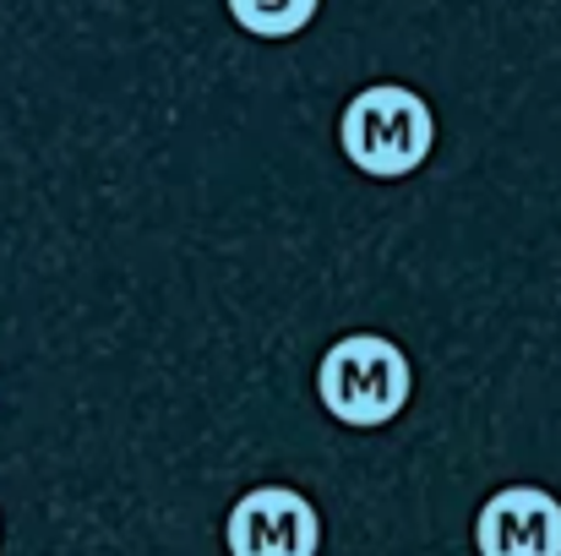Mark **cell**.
Returning a JSON list of instances; mask_svg holds the SVG:
<instances>
[{"mask_svg": "<svg viewBox=\"0 0 561 556\" xmlns=\"http://www.w3.org/2000/svg\"><path fill=\"white\" fill-rule=\"evenodd\" d=\"M339 148L344 159L371 181H403L414 175L436 148V115L431 104L403 82H371L360 88L339 115Z\"/></svg>", "mask_w": 561, "mask_h": 556, "instance_id": "cell-1", "label": "cell"}, {"mask_svg": "<svg viewBox=\"0 0 561 556\" xmlns=\"http://www.w3.org/2000/svg\"><path fill=\"white\" fill-rule=\"evenodd\" d=\"M409 393H414L409 355L381 333H344L317 361V398L339 425H355V431L387 425L403 415Z\"/></svg>", "mask_w": 561, "mask_h": 556, "instance_id": "cell-2", "label": "cell"}, {"mask_svg": "<svg viewBox=\"0 0 561 556\" xmlns=\"http://www.w3.org/2000/svg\"><path fill=\"white\" fill-rule=\"evenodd\" d=\"M229 556H317L322 519L317 502L295 486H251L224 524Z\"/></svg>", "mask_w": 561, "mask_h": 556, "instance_id": "cell-3", "label": "cell"}, {"mask_svg": "<svg viewBox=\"0 0 561 556\" xmlns=\"http://www.w3.org/2000/svg\"><path fill=\"white\" fill-rule=\"evenodd\" d=\"M480 556H561V502L546 486H502L474 513Z\"/></svg>", "mask_w": 561, "mask_h": 556, "instance_id": "cell-4", "label": "cell"}, {"mask_svg": "<svg viewBox=\"0 0 561 556\" xmlns=\"http://www.w3.org/2000/svg\"><path fill=\"white\" fill-rule=\"evenodd\" d=\"M234 27H245L251 38H295L317 22L322 0H224Z\"/></svg>", "mask_w": 561, "mask_h": 556, "instance_id": "cell-5", "label": "cell"}]
</instances>
